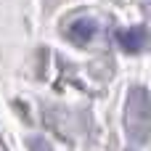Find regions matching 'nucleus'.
<instances>
[{
    "label": "nucleus",
    "instance_id": "1",
    "mask_svg": "<svg viewBox=\"0 0 151 151\" xmlns=\"http://www.w3.org/2000/svg\"><path fill=\"white\" fill-rule=\"evenodd\" d=\"M127 130L138 143H146L151 135V119H149V93L135 88L127 101Z\"/></svg>",
    "mask_w": 151,
    "mask_h": 151
},
{
    "label": "nucleus",
    "instance_id": "2",
    "mask_svg": "<svg viewBox=\"0 0 151 151\" xmlns=\"http://www.w3.org/2000/svg\"><path fill=\"white\" fill-rule=\"evenodd\" d=\"M117 42L122 45L125 53H138L146 45V32L141 27H135V29H119L117 32Z\"/></svg>",
    "mask_w": 151,
    "mask_h": 151
},
{
    "label": "nucleus",
    "instance_id": "3",
    "mask_svg": "<svg viewBox=\"0 0 151 151\" xmlns=\"http://www.w3.org/2000/svg\"><path fill=\"white\" fill-rule=\"evenodd\" d=\"M93 35H96V21L93 19H77L69 27V40L77 42V45H85L88 40H93Z\"/></svg>",
    "mask_w": 151,
    "mask_h": 151
},
{
    "label": "nucleus",
    "instance_id": "4",
    "mask_svg": "<svg viewBox=\"0 0 151 151\" xmlns=\"http://www.w3.org/2000/svg\"><path fill=\"white\" fill-rule=\"evenodd\" d=\"M29 151H50V146H48L42 138H32V141H29Z\"/></svg>",
    "mask_w": 151,
    "mask_h": 151
}]
</instances>
